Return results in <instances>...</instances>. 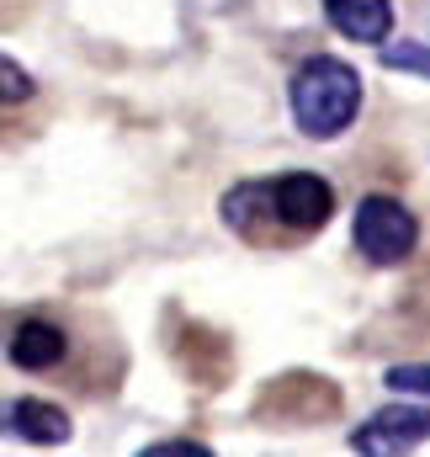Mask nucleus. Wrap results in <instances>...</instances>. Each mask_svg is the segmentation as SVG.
<instances>
[{"label":"nucleus","instance_id":"6e6552de","mask_svg":"<svg viewBox=\"0 0 430 457\" xmlns=\"http://www.w3.org/2000/svg\"><path fill=\"white\" fill-rule=\"evenodd\" d=\"M383 383L399 388V394H426L430 399V361H399V367H388Z\"/></svg>","mask_w":430,"mask_h":457},{"label":"nucleus","instance_id":"39448f33","mask_svg":"<svg viewBox=\"0 0 430 457\" xmlns=\"http://www.w3.org/2000/svg\"><path fill=\"white\" fill-rule=\"evenodd\" d=\"M324 16L351 43H388L393 32V0H324Z\"/></svg>","mask_w":430,"mask_h":457},{"label":"nucleus","instance_id":"423d86ee","mask_svg":"<svg viewBox=\"0 0 430 457\" xmlns=\"http://www.w3.org/2000/svg\"><path fill=\"white\" fill-rule=\"evenodd\" d=\"M64 351H70L64 330L48 325V320H21V325L11 330V345H5L11 367H21V372H48V367L64 361Z\"/></svg>","mask_w":430,"mask_h":457},{"label":"nucleus","instance_id":"f257e3e1","mask_svg":"<svg viewBox=\"0 0 430 457\" xmlns=\"http://www.w3.org/2000/svg\"><path fill=\"white\" fill-rule=\"evenodd\" d=\"M293 117L309 138H335L345 133L356 112H361V75L345 64V59H309L298 75H293Z\"/></svg>","mask_w":430,"mask_h":457},{"label":"nucleus","instance_id":"9b49d317","mask_svg":"<svg viewBox=\"0 0 430 457\" xmlns=\"http://www.w3.org/2000/svg\"><path fill=\"white\" fill-rule=\"evenodd\" d=\"M186 453L208 457V447H203V442H154V447H149V457H186Z\"/></svg>","mask_w":430,"mask_h":457},{"label":"nucleus","instance_id":"0eeeda50","mask_svg":"<svg viewBox=\"0 0 430 457\" xmlns=\"http://www.w3.org/2000/svg\"><path fill=\"white\" fill-rule=\"evenodd\" d=\"M5 420H11L16 436H27V442H37V447L70 442V415H64L59 404H48V399H16V404L5 410Z\"/></svg>","mask_w":430,"mask_h":457},{"label":"nucleus","instance_id":"7ed1b4c3","mask_svg":"<svg viewBox=\"0 0 430 457\" xmlns=\"http://www.w3.org/2000/svg\"><path fill=\"white\" fill-rule=\"evenodd\" d=\"M271 192H277V213H282V224L293 228L298 239H303V234H319V228L329 224V213H335V192H329V181L314 176V170L277 176Z\"/></svg>","mask_w":430,"mask_h":457},{"label":"nucleus","instance_id":"9d476101","mask_svg":"<svg viewBox=\"0 0 430 457\" xmlns=\"http://www.w3.org/2000/svg\"><path fill=\"white\" fill-rule=\"evenodd\" d=\"M0 80H5V102H27L32 96V80H27V70H16V59L0 64Z\"/></svg>","mask_w":430,"mask_h":457},{"label":"nucleus","instance_id":"1a4fd4ad","mask_svg":"<svg viewBox=\"0 0 430 457\" xmlns=\"http://www.w3.org/2000/svg\"><path fill=\"white\" fill-rule=\"evenodd\" d=\"M383 64H388V70L430 75V48H420V43H383Z\"/></svg>","mask_w":430,"mask_h":457},{"label":"nucleus","instance_id":"f03ea898","mask_svg":"<svg viewBox=\"0 0 430 457\" xmlns=\"http://www.w3.org/2000/svg\"><path fill=\"white\" fill-rule=\"evenodd\" d=\"M351 239H356V250H361L367 261L393 266V261L415 255V245H420V224H415V213H409L399 197L372 192V197L356 203V228H351Z\"/></svg>","mask_w":430,"mask_h":457},{"label":"nucleus","instance_id":"20e7f679","mask_svg":"<svg viewBox=\"0 0 430 457\" xmlns=\"http://www.w3.org/2000/svg\"><path fill=\"white\" fill-rule=\"evenodd\" d=\"M420 442H430V410L426 404H388L367 426L351 431V447L356 453H409Z\"/></svg>","mask_w":430,"mask_h":457}]
</instances>
